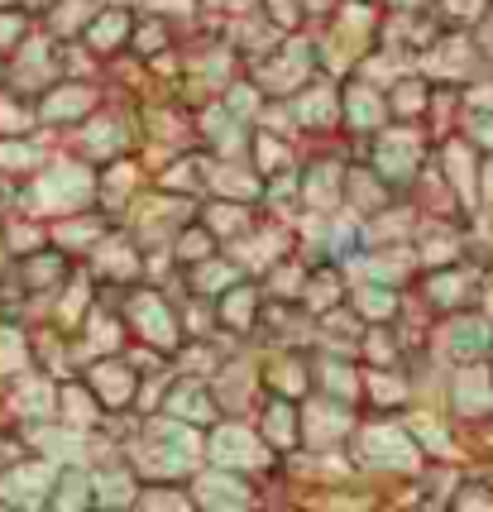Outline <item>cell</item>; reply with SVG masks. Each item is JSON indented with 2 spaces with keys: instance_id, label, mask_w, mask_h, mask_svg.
<instances>
[{
  "instance_id": "obj_1",
  "label": "cell",
  "mask_w": 493,
  "mask_h": 512,
  "mask_svg": "<svg viewBox=\"0 0 493 512\" xmlns=\"http://www.w3.org/2000/svg\"><path fill=\"white\" fill-rule=\"evenodd\" d=\"M216 455H221V460H249V455H254V446H249L240 431H225L221 441H216Z\"/></svg>"
},
{
  "instance_id": "obj_2",
  "label": "cell",
  "mask_w": 493,
  "mask_h": 512,
  "mask_svg": "<svg viewBox=\"0 0 493 512\" xmlns=\"http://www.w3.org/2000/svg\"><path fill=\"white\" fill-rule=\"evenodd\" d=\"M77 187H87L82 173H58V178H48V192H53V197H72Z\"/></svg>"
},
{
  "instance_id": "obj_3",
  "label": "cell",
  "mask_w": 493,
  "mask_h": 512,
  "mask_svg": "<svg viewBox=\"0 0 493 512\" xmlns=\"http://www.w3.org/2000/svg\"><path fill=\"white\" fill-rule=\"evenodd\" d=\"M202 498H211V503H240L245 493H240V489H225V484H211V479H206V484H202Z\"/></svg>"
}]
</instances>
